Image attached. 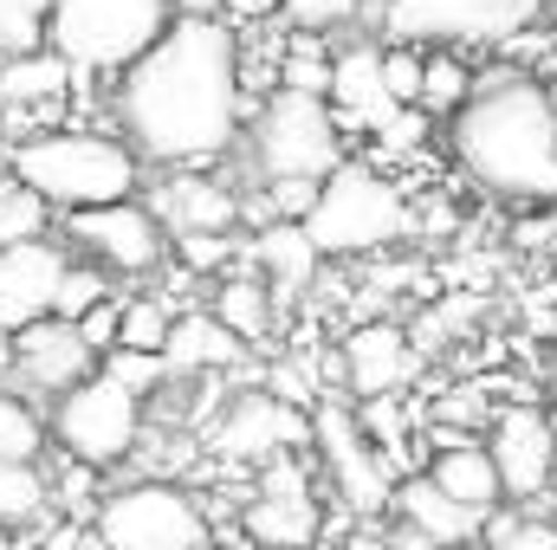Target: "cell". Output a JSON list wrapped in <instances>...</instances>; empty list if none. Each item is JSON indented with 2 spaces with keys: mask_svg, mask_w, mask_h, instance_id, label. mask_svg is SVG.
Returning a JSON list of instances; mask_svg holds the SVG:
<instances>
[{
  "mask_svg": "<svg viewBox=\"0 0 557 550\" xmlns=\"http://www.w3.org/2000/svg\"><path fill=\"white\" fill-rule=\"evenodd\" d=\"M117 137L156 168H208L247 124L240 33L234 20H175L137 65L111 85Z\"/></svg>",
  "mask_w": 557,
  "mask_h": 550,
  "instance_id": "1",
  "label": "cell"
},
{
  "mask_svg": "<svg viewBox=\"0 0 557 550\" xmlns=\"http://www.w3.org/2000/svg\"><path fill=\"white\" fill-rule=\"evenodd\" d=\"M454 162L499 201L557 208V98L525 72L480 78L467 111H454Z\"/></svg>",
  "mask_w": 557,
  "mask_h": 550,
  "instance_id": "2",
  "label": "cell"
},
{
  "mask_svg": "<svg viewBox=\"0 0 557 550\" xmlns=\"http://www.w3.org/2000/svg\"><path fill=\"white\" fill-rule=\"evenodd\" d=\"M7 175H20L26 188H39L59 214H85V208L137 201L143 155L117 130L59 124V130H33V137L13 142L7 149Z\"/></svg>",
  "mask_w": 557,
  "mask_h": 550,
  "instance_id": "3",
  "label": "cell"
},
{
  "mask_svg": "<svg viewBox=\"0 0 557 550\" xmlns=\"http://www.w3.org/2000/svg\"><path fill=\"white\" fill-rule=\"evenodd\" d=\"M175 20V0H59L46 46L78 78H124Z\"/></svg>",
  "mask_w": 557,
  "mask_h": 550,
  "instance_id": "4",
  "label": "cell"
},
{
  "mask_svg": "<svg viewBox=\"0 0 557 550\" xmlns=\"http://www.w3.org/2000/svg\"><path fill=\"white\" fill-rule=\"evenodd\" d=\"M409 227H416L409 195H403L389 175H376L370 162H344V168L324 182V195H318V208H311V221H305V234H311V247H318L324 260L383 253V247L409 240Z\"/></svg>",
  "mask_w": 557,
  "mask_h": 550,
  "instance_id": "5",
  "label": "cell"
},
{
  "mask_svg": "<svg viewBox=\"0 0 557 550\" xmlns=\"http://www.w3.org/2000/svg\"><path fill=\"white\" fill-rule=\"evenodd\" d=\"M337 111L331 98H305V91H273L253 111L247 155L260 182H331L344 168V137H337Z\"/></svg>",
  "mask_w": 557,
  "mask_h": 550,
  "instance_id": "6",
  "label": "cell"
},
{
  "mask_svg": "<svg viewBox=\"0 0 557 550\" xmlns=\"http://www.w3.org/2000/svg\"><path fill=\"white\" fill-rule=\"evenodd\" d=\"M104 550H208L214 525L201 512V499L175 479H137L104 492L98 518H91Z\"/></svg>",
  "mask_w": 557,
  "mask_h": 550,
  "instance_id": "7",
  "label": "cell"
},
{
  "mask_svg": "<svg viewBox=\"0 0 557 550\" xmlns=\"http://www.w3.org/2000/svg\"><path fill=\"white\" fill-rule=\"evenodd\" d=\"M46 421H52V447L78 466H98V473L124 466L143 447V396L104 370L91 383H78L72 396H59Z\"/></svg>",
  "mask_w": 557,
  "mask_h": 550,
  "instance_id": "8",
  "label": "cell"
},
{
  "mask_svg": "<svg viewBox=\"0 0 557 550\" xmlns=\"http://www.w3.org/2000/svg\"><path fill=\"white\" fill-rule=\"evenodd\" d=\"M545 0H383L389 46H512Z\"/></svg>",
  "mask_w": 557,
  "mask_h": 550,
  "instance_id": "9",
  "label": "cell"
},
{
  "mask_svg": "<svg viewBox=\"0 0 557 550\" xmlns=\"http://www.w3.org/2000/svg\"><path fill=\"white\" fill-rule=\"evenodd\" d=\"M65 240H78V253H91V266H104V273H156L175 253V234L156 221V208L143 195L65 214Z\"/></svg>",
  "mask_w": 557,
  "mask_h": 550,
  "instance_id": "10",
  "label": "cell"
},
{
  "mask_svg": "<svg viewBox=\"0 0 557 550\" xmlns=\"http://www.w3.org/2000/svg\"><path fill=\"white\" fill-rule=\"evenodd\" d=\"M98 370H104V357L85 343V330L72 317H39L13 337V383L7 389H20L26 402H59L78 383H91Z\"/></svg>",
  "mask_w": 557,
  "mask_h": 550,
  "instance_id": "11",
  "label": "cell"
},
{
  "mask_svg": "<svg viewBox=\"0 0 557 550\" xmlns=\"http://www.w3.org/2000/svg\"><path fill=\"white\" fill-rule=\"evenodd\" d=\"M311 440H318V453H324V466H331V486H337V499L357 512V518H376V512H389L396 505V486H389V473H383V453H370V434H363V421L350 409H324L311 414Z\"/></svg>",
  "mask_w": 557,
  "mask_h": 550,
  "instance_id": "12",
  "label": "cell"
},
{
  "mask_svg": "<svg viewBox=\"0 0 557 550\" xmlns=\"http://www.w3.org/2000/svg\"><path fill=\"white\" fill-rule=\"evenodd\" d=\"M292 447H311V421L298 414V402H285L273 389H240L214 427V453L227 460H273Z\"/></svg>",
  "mask_w": 557,
  "mask_h": 550,
  "instance_id": "13",
  "label": "cell"
},
{
  "mask_svg": "<svg viewBox=\"0 0 557 550\" xmlns=\"http://www.w3.org/2000/svg\"><path fill=\"white\" fill-rule=\"evenodd\" d=\"M72 273V253L59 240L0 247V330H26L39 317H59V285Z\"/></svg>",
  "mask_w": 557,
  "mask_h": 550,
  "instance_id": "14",
  "label": "cell"
},
{
  "mask_svg": "<svg viewBox=\"0 0 557 550\" xmlns=\"http://www.w3.org/2000/svg\"><path fill=\"white\" fill-rule=\"evenodd\" d=\"M493 460H499V479H506V499H539L557 473V421L532 402H512V409L493 414Z\"/></svg>",
  "mask_w": 557,
  "mask_h": 550,
  "instance_id": "15",
  "label": "cell"
},
{
  "mask_svg": "<svg viewBox=\"0 0 557 550\" xmlns=\"http://www.w3.org/2000/svg\"><path fill=\"white\" fill-rule=\"evenodd\" d=\"M240 201L221 175L208 168H162V182L149 188V208L169 234H234L240 227Z\"/></svg>",
  "mask_w": 557,
  "mask_h": 550,
  "instance_id": "16",
  "label": "cell"
},
{
  "mask_svg": "<svg viewBox=\"0 0 557 550\" xmlns=\"http://www.w3.org/2000/svg\"><path fill=\"white\" fill-rule=\"evenodd\" d=\"M344 376H350V389L363 396V402H383V396H396L409 376H416V343H409V330L403 324H357L350 330V343H344Z\"/></svg>",
  "mask_w": 557,
  "mask_h": 550,
  "instance_id": "17",
  "label": "cell"
},
{
  "mask_svg": "<svg viewBox=\"0 0 557 550\" xmlns=\"http://www.w3.org/2000/svg\"><path fill=\"white\" fill-rule=\"evenodd\" d=\"M331 111L344 130H383L403 104L389 98L383 78V46H344L337 52V85H331Z\"/></svg>",
  "mask_w": 557,
  "mask_h": 550,
  "instance_id": "18",
  "label": "cell"
},
{
  "mask_svg": "<svg viewBox=\"0 0 557 550\" xmlns=\"http://www.w3.org/2000/svg\"><path fill=\"white\" fill-rule=\"evenodd\" d=\"M396 518H403V525H416V532H428L434 545H447V550L480 545V538L493 532V518H486V512L460 505V499H454V492H441L428 473H416V479H403V486H396Z\"/></svg>",
  "mask_w": 557,
  "mask_h": 550,
  "instance_id": "19",
  "label": "cell"
},
{
  "mask_svg": "<svg viewBox=\"0 0 557 550\" xmlns=\"http://www.w3.org/2000/svg\"><path fill=\"white\" fill-rule=\"evenodd\" d=\"M318 247H311V234L298 227V221H273V227H260L253 240H247V266L253 273H267V285H273V298H278V311L318 278Z\"/></svg>",
  "mask_w": 557,
  "mask_h": 550,
  "instance_id": "20",
  "label": "cell"
},
{
  "mask_svg": "<svg viewBox=\"0 0 557 550\" xmlns=\"http://www.w3.org/2000/svg\"><path fill=\"white\" fill-rule=\"evenodd\" d=\"M247 337H234L214 311H182L175 317V337H169V370L175 376H208V370H240L247 363Z\"/></svg>",
  "mask_w": 557,
  "mask_h": 550,
  "instance_id": "21",
  "label": "cell"
},
{
  "mask_svg": "<svg viewBox=\"0 0 557 550\" xmlns=\"http://www.w3.org/2000/svg\"><path fill=\"white\" fill-rule=\"evenodd\" d=\"M428 479H434L441 492H454L460 505L486 512V518H499V505H506V479H499V460H493V447H486V440L441 447V453H434V466H428Z\"/></svg>",
  "mask_w": 557,
  "mask_h": 550,
  "instance_id": "22",
  "label": "cell"
},
{
  "mask_svg": "<svg viewBox=\"0 0 557 550\" xmlns=\"http://www.w3.org/2000/svg\"><path fill=\"white\" fill-rule=\"evenodd\" d=\"M65 85H78V72H72L52 46H39V52H13V59H0V117L52 104V98H65Z\"/></svg>",
  "mask_w": 557,
  "mask_h": 550,
  "instance_id": "23",
  "label": "cell"
},
{
  "mask_svg": "<svg viewBox=\"0 0 557 550\" xmlns=\"http://www.w3.org/2000/svg\"><path fill=\"white\" fill-rule=\"evenodd\" d=\"M240 532L260 550H311L318 532H324V512H318V499H267V492H253V505L240 512Z\"/></svg>",
  "mask_w": 557,
  "mask_h": 550,
  "instance_id": "24",
  "label": "cell"
},
{
  "mask_svg": "<svg viewBox=\"0 0 557 550\" xmlns=\"http://www.w3.org/2000/svg\"><path fill=\"white\" fill-rule=\"evenodd\" d=\"M234 337H247L253 350H267V337H273V285H267V273H253V266H240V273H221V285H214V304H208Z\"/></svg>",
  "mask_w": 557,
  "mask_h": 550,
  "instance_id": "25",
  "label": "cell"
},
{
  "mask_svg": "<svg viewBox=\"0 0 557 550\" xmlns=\"http://www.w3.org/2000/svg\"><path fill=\"white\" fill-rule=\"evenodd\" d=\"M52 221H65L39 188H26L20 175L0 168V247H26V240H52Z\"/></svg>",
  "mask_w": 557,
  "mask_h": 550,
  "instance_id": "26",
  "label": "cell"
},
{
  "mask_svg": "<svg viewBox=\"0 0 557 550\" xmlns=\"http://www.w3.org/2000/svg\"><path fill=\"white\" fill-rule=\"evenodd\" d=\"M52 447V421L33 409L20 389H0V460H20V466H39Z\"/></svg>",
  "mask_w": 557,
  "mask_h": 550,
  "instance_id": "27",
  "label": "cell"
},
{
  "mask_svg": "<svg viewBox=\"0 0 557 550\" xmlns=\"http://www.w3.org/2000/svg\"><path fill=\"white\" fill-rule=\"evenodd\" d=\"M39 518H52V479H46L39 466L0 460V532L39 525Z\"/></svg>",
  "mask_w": 557,
  "mask_h": 550,
  "instance_id": "28",
  "label": "cell"
},
{
  "mask_svg": "<svg viewBox=\"0 0 557 550\" xmlns=\"http://www.w3.org/2000/svg\"><path fill=\"white\" fill-rule=\"evenodd\" d=\"M480 85H473V72H467V59L454 52V46H428V85H421V111H434V117H454V111H467V98H473Z\"/></svg>",
  "mask_w": 557,
  "mask_h": 550,
  "instance_id": "29",
  "label": "cell"
},
{
  "mask_svg": "<svg viewBox=\"0 0 557 550\" xmlns=\"http://www.w3.org/2000/svg\"><path fill=\"white\" fill-rule=\"evenodd\" d=\"M52 7L59 0H0V59L39 52L46 33H52Z\"/></svg>",
  "mask_w": 557,
  "mask_h": 550,
  "instance_id": "30",
  "label": "cell"
},
{
  "mask_svg": "<svg viewBox=\"0 0 557 550\" xmlns=\"http://www.w3.org/2000/svg\"><path fill=\"white\" fill-rule=\"evenodd\" d=\"M247 240L253 234H175V260H182V273L208 278V273H227L234 260L247 266Z\"/></svg>",
  "mask_w": 557,
  "mask_h": 550,
  "instance_id": "31",
  "label": "cell"
},
{
  "mask_svg": "<svg viewBox=\"0 0 557 550\" xmlns=\"http://www.w3.org/2000/svg\"><path fill=\"white\" fill-rule=\"evenodd\" d=\"M169 337H175V304H162V298H131L124 304V343L117 350H169Z\"/></svg>",
  "mask_w": 557,
  "mask_h": 550,
  "instance_id": "32",
  "label": "cell"
},
{
  "mask_svg": "<svg viewBox=\"0 0 557 550\" xmlns=\"http://www.w3.org/2000/svg\"><path fill=\"white\" fill-rule=\"evenodd\" d=\"M104 376H117L124 389H137L143 402H149L162 383H175L169 357H156V350H111V357H104Z\"/></svg>",
  "mask_w": 557,
  "mask_h": 550,
  "instance_id": "33",
  "label": "cell"
},
{
  "mask_svg": "<svg viewBox=\"0 0 557 550\" xmlns=\"http://www.w3.org/2000/svg\"><path fill=\"white\" fill-rule=\"evenodd\" d=\"M383 78H389V98L403 111H421V85H428V46H389L383 52Z\"/></svg>",
  "mask_w": 557,
  "mask_h": 550,
  "instance_id": "34",
  "label": "cell"
},
{
  "mask_svg": "<svg viewBox=\"0 0 557 550\" xmlns=\"http://www.w3.org/2000/svg\"><path fill=\"white\" fill-rule=\"evenodd\" d=\"M104 298H117L104 266H72V273H65V285H59V317H72V324H78V317H91Z\"/></svg>",
  "mask_w": 557,
  "mask_h": 550,
  "instance_id": "35",
  "label": "cell"
},
{
  "mask_svg": "<svg viewBox=\"0 0 557 550\" xmlns=\"http://www.w3.org/2000/svg\"><path fill=\"white\" fill-rule=\"evenodd\" d=\"M486 550H557V525L552 518H493Z\"/></svg>",
  "mask_w": 557,
  "mask_h": 550,
  "instance_id": "36",
  "label": "cell"
},
{
  "mask_svg": "<svg viewBox=\"0 0 557 550\" xmlns=\"http://www.w3.org/2000/svg\"><path fill=\"white\" fill-rule=\"evenodd\" d=\"M363 0H285L278 13L298 26V33H331V26H350Z\"/></svg>",
  "mask_w": 557,
  "mask_h": 550,
  "instance_id": "37",
  "label": "cell"
},
{
  "mask_svg": "<svg viewBox=\"0 0 557 550\" xmlns=\"http://www.w3.org/2000/svg\"><path fill=\"white\" fill-rule=\"evenodd\" d=\"M124 304H131V298H104L91 317H78V330H85V343H91L98 357H111V350L124 343Z\"/></svg>",
  "mask_w": 557,
  "mask_h": 550,
  "instance_id": "38",
  "label": "cell"
},
{
  "mask_svg": "<svg viewBox=\"0 0 557 550\" xmlns=\"http://www.w3.org/2000/svg\"><path fill=\"white\" fill-rule=\"evenodd\" d=\"M267 195H273V214L278 221H311V208H318V195H324V182H267Z\"/></svg>",
  "mask_w": 557,
  "mask_h": 550,
  "instance_id": "39",
  "label": "cell"
},
{
  "mask_svg": "<svg viewBox=\"0 0 557 550\" xmlns=\"http://www.w3.org/2000/svg\"><path fill=\"white\" fill-rule=\"evenodd\" d=\"M376 142H383L389 155H409V149L421 142V117H409V111H396V117H389V124L376 130Z\"/></svg>",
  "mask_w": 557,
  "mask_h": 550,
  "instance_id": "40",
  "label": "cell"
},
{
  "mask_svg": "<svg viewBox=\"0 0 557 550\" xmlns=\"http://www.w3.org/2000/svg\"><path fill=\"white\" fill-rule=\"evenodd\" d=\"M285 0H227V13L221 20H234V26H260V20H273Z\"/></svg>",
  "mask_w": 557,
  "mask_h": 550,
  "instance_id": "41",
  "label": "cell"
},
{
  "mask_svg": "<svg viewBox=\"0 0 557 550\" xmlns=\"http://www.w3.org/2000/svg\"><path fill=\"white\" fill-rule=\"evenodd\" d=\"M33 550H85V532H78V525H52Z\"/></svg>",
  "mask_w": 557,
  "mask_h": 550,
  "instance_id": "42",
  "label": "cell"
},
{
  "mask_svg": "<svg viewBox=\"0 0 557 550\" xmlns=\"http://www.w3.org/2000/svg\"><path fill=\"white\" fill-rule=\"evenodd\" d=\"M389 550H447V545H434V538H428V532H416V525H396Z\"/></svg>",
  "mask_w": 557,
  "mask_h": 550,
  "instance_id": "43",
  "label": "cell"
},
{
  "mask_svg": "<svg viewBox=\"0 0 557 550\" xmlns=\"http://www.w3.org/2000/svg\"><path fill=\"white\" fill-rule=\"evenodd\" d=\"M175 13H188V20H221L227 0H175Z\"/></svg>",
  "mask_w": 557,
  "mask_h": 550,
  "instance_id": "44",
  "label": "cell"
},
{
  "mask_svg": "<svg viewBox=\"0 0 557 550\" xmlns=\"http://www.w3.org/2000/svg\"><path fill=\"white\" fill-rule=\"evenodd\" d=\"M552 421H557V357H552Z\"/></svg>",
  "mask_w": 557,
  "mask_h": 550,
  "instance_id": "45",
  "label": "cell"
},
{
  "mask_svg": "<svg viewBox=\"0 0 557 550\" xmlns=\"http://www.w3.org/2000/svg\"><path fill=\"white\" fill-rule=\"evenodd\" d=\"M227 550H260V545H227Z\"/></svg>",
  "mask_w": 557,
  "mask_h": 550,
  "instance_id": "46",
  "label": "cell"
}]
</instances>
